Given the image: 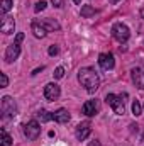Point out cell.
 <instances>
[{
	"instance_id": "cell-27",
	"label": "cell",
	"mask_w": 144,
	"mask_h": 146,
	"mask_svg": "<svg viewBox=\"0 0 144 146\" xmlns=\"http://www.w3.org/2000/svg\"><path fill=\"white\" fill-rule=\"evenodd\" d=\"M90 146H98V143L95 141V143H90Z\"/></svg>"
},
{
	"instance_id": "cell-21",
	"label": "cell",
	"mask_w": 144,
	"mask_h": 146,
	"mask_svg": "<svg viewBox=\"0 0 144 146\" xmlns=\"http://www.w3.org/2000/svg\"><path fill=\"white\" fill-rule=\"evenodd\" d=\"M46 5H48V2H46V0H39V2L36 3V12L44 10V9H46Z\"/></svg>"
},
{
	"instance_id": "cell-3",
	"label": "cell",
	"mask_w": 144,
	"mask_h": 146,
	"mask_svg": "<svg viewBox=\"0 0 144 146\" xmlns=\"http://www.w3.org/2000/svg\"><path fill=\"white\" fill-rule=\"evenodd\" d=\"M0 110H2V114H3V119H10V117H14V115L17 114V106H15L14 99H12V97H9V95L2 97Z\"/></svg>"
},
{
	"instance_id": "cell-19",
	"label": "cell",
	"mask_w": 144,
	"mask_h": 146,
	"mask_svg": "<svg viewBox=\"0 0 144 146\" xmlns=\"http://www.w3.org/2000/svg\"><path fill=\"white\" fill-rule=\"evenodd\" d=\"M10 9H12V0H2V3H0V10H2L3 14H7Z\"/></svg>"
},
{
	"instance_id": "cell-31",
	"label": "cell",
	"mask_w": 144,
	"mask_h": 146,
	"mask_svg": "<svg viewBox=\"0 0 144 146\" xmlns=\"http://www.w3.org/2000/svg\"><path fill=\"white\" fill-rule=\"evenodd\" d=\"M143 109H144V106H143Z\"/></svg>"
},
{
	"instance_id": "cell-28",
	"label": "cell",
	"mask_w": 144,
	"mask_h": 146,
	"mask_svg": "<svg viewBox=\"0 0 144 146\" xmlns=\"http://www.w3.org/2000/svg\"><path fill=\"white\" fill-rule=\"evenodd\" d=\"M108 2H110V3H117L119 0H108Z\"/></svg>"
},
{
	"instance_id": "cell-13",
	"label": "cell",
	"mask_w": 144,
	"mask_h": 146,
	"mask_svg": "<svg viewBox=\"0 0 144 146\" xmlns=\"http://www.w3.org/2000/svg\"><path fill=\"white\" fill-rule=\"evenodd\" d=\"M70 112L66 109H58L54 114H53V119L56 121V122H59V124H66L68 121H70Z\"/></svg>"
},
{
	"instance_id": "cell-26",
	"label": "cell",
	"mask_w": 144,
	"mask_h": 146,
	"mask_svg": "<svg viewBox=\"0 0 144 146\" xmlns=\"http://www.w3.org/2000/svg\"><path fill=\"white\" fill-rule=\"evenodd\" d=\"M54 7H63V0H51Z\"/></svg>"
},
{
	"instance_id": "cell-18",
	"label": "cell",
	"mask_w": 144,
	"mask_h": 146,
	"mask_svg": "<svg viewBox=\"0 0 144 146\" xmlns=\"http://www.w3.org/2000/svg\"><path fill=\"white\" fill-rule=\"evenodd\" d=\"M2 146H12V138L5 129H2Z\"/></svg>"
},
{
	"instance_id": "cell-4",
	"label": "cell",
	"mask_w": 144,
	"mask_h": 146,
	"mask_svg": "<svg viewBox=\"0 0 144 146\" xmlns=\"http://www.w3.org/2000/svg\"><path fill=\"white\" fill-rule=\"evenodd\" d=\"M112 36H114V39H117L119 42H126L129 39V36H131V31H129V27L126 24L117 22V24L112 26Z\"/></svg>"
},
{
	"instance_id": "cell-7",
	"label": "cell",
	"mask_w": 144,
	"mask_h": 146,
	"mask_svg": "<svg viewBox=\"0 0 144 146\" xmlns=\"http://www.w3.org/2000/svg\"><path fill=\"white\" fill-rule=\"evenodd\" d=\"M90 133H92V126H90V122H81V124H78L76 126V139L78 141H85L88 136H90Z\"/></svg>"
},
{
	"instance_id": "cell-10",
	"label": "cell",
	"mask_w": 144,
	"mask_h": 146,
	"mask_svg": "<svg viewBox=\"0 0 144 146\" xmlns=\"http://www.w3.org/2000/svg\"><path fill=\"white\" fill-rule=\"evenodd\" d=\"M14 29H15V21H14V17L5 15V17L2 19V24H0V31H2L3 34H12Z\"/></svg>"
},
{
	"instance_id": "cell-8",
	"label": "cell",
	"mask_w": 144,
	"mask_h": 146,
	"mask_svg": "<svg viewBox=\"0 0 144 146\" xmlns=\"http://www.w3.org/2000/svg\"><path fill=\"white\" fill-rule=\"evenodd\" d=\"M98 65H100L104 70H112L114 65H115L114 54H112V53H102V54L98 56Z\"/></svg>"
},
{
	"instance_id": "cell-12",
	"label": "cell",
	"mask_w": 144,
	"mask_h": 146,
	"mask_svg": "<svg viewBox=\"0 0 144 146\" xmlns=\"http://www.w3.org/2000/svg\"><path fill=\"white\" fill-rule=\"evenodd\" d=\"M132 82L136 83V87H139V88H144V68L143 66H139V68H132Z\"/></svg>"
},
{
	"instance_id": "cell-25",
	"label": "cell",
	"mask_w": 144,
	"mask_h": 146,
	"mask_svg": "<svg viewBox=\"0 0 144 146\" xmlns=\"http://www.w3.org/2000/svg\"><path fill=\"white\" fill-rule=\"evenodd\" d=\"M22 41H24V33H19L15 36V42H22Z\"/></svg>"
},
{
	"instance_id": "cell-29",
	"label": "cell",
	"mask_w": 144,
	"mask_h": 146,
	"mask_svg": "<svg viewBox=\"0 0 144 146\" xmlns=\"http://www.w3.org/2000/svg\"><path fill=\"white\" fill-rule=\"evenodd\" d=\"M73 2H75V3H80V2H81V0H73Z\"/></svg>"
},
{
	"instance_id": "cell-22",
	"label": "cell",
	"mask_w": 144,
	"mask_h": 146,
	"mask_svg": "<svg viewBox=\"0 0 144 146\" xmlns=\"http://www.w3.org/2000/svg\"><path fill=\"white\" fill-rule=\"evenodd\" d=\"M9 85V78H7V75L5 73H0V87L3 88V87H7Z\"/></svg>"
},
{
	"instance_id": "cell-23",
	"label": "cell",
	"mask_w": 144,
	"mask_h": 146,
	"mask_svg": "<svg viewBox=\"0 0 144 146\" xmlns=\"http://www.w3.org/2000/svg\"><path fill=\"white\" fill-rule=\"evenodd\" d=\"M63 76H65V68L63 66H58L54 70V78H63Z\"/></svg>"
},
{
	"instance_id": "cell-15",
	"label": "cell",
	"mask_w": 144,
	"mask_h": 146,
	"mask_svg": "<svg viewBox=\"0 0 144 146\" xmlns=\"http://www.w3.org/2000/svg\"><path fill=\"white\" fill-rule=\"evenodd\" d=\"M32 33H34V36L39 37V39H41V37H44L46 34H48V31H46V29H44V27H42L37 21H34V22H32Z\"/></svg>"
},
{
	"instance_id": "cell-24",
	"label": "cell",
	"mask_w": 144,
	"mask_h": 146,
	"mask_svg": "<svg viewBox=\"0 0 144 146\" xmlns=\"http://www.w3.org/2000/svg\"><path fill=\"white\" fill-rule=\"evenodd\" d=\"M58 46H49V49H48V53H49V56H54V54H58Z\"/></svg>"
},
{
	"instance_id": "cell-5",
	"label": "cell",
	"mask_w": 144,
	"mask_h": 146,
	"mask_svg": "<svg viewBox=\"0 0 144 146\" xmlns=\"http://www.w3.org/2000/svg\"><path fill=\"white\" fill-rule=\"evenodd\" d=\"M24 134H26V138L27 139H31V141H34L39 138V134H41V126H39V122L37 121H29L26 126H24Z\"/></svg>"
},
{
	"instance_id": "cell-17",
	"label": "cell",
	"mask_w": 144,
	"mask_h": 146,
	"mask_svg": "<svg viewBox=\"0 0 144 146\" xmlns=\"http://www.w3.org/2000/svg\"><path fill=\"white\" fill-rule=\"evenodd\" d=\"M37 117L41 119V122H48V121H53V114H49L48 110H39V112H37Z\"/></svg>"
},
{
	"instance_id": "cell-9",
	"label": "cell",
	"mask_w": 144,
	"mask_h": 146,
	"mask_svg": "<svg viewBox=\"0 0 144 146\" xmlns=\"http://www.w3.org/2000/svg\"><path fill=\"white\" fill-rule=\"evenodd\" d=\"M59 94H61V90H59V87L56 83H48L44 87V97L48 100H56L59 97Z\"/></svg>"
},
{
	"instance_id": "cell-20",
	"label": "cell",
	"mask_w": 144,
	"mask_h": 146,
	"mask_svg": "<svg viewBox=\"0 0 144 146\" xmlns=\"http://www.w3.org/2000/svg\"><path fill=\"white\" fill-rule=\"evenodd\" d=\"M132 114H134V115H139V114H141V104H139L137 100L132 102Z\"/></svg>"
},
{
	"instance_id": "cell-6",
	"label": "cell",
	"mask_w": 144,
	"mask_h": 146,
	"mask_svg": "<svg viewBox=\"0 0 144 146\" xmlns=\"http://www.w3.org/2000/svg\"><path fill=\"white\" fill-rule=\"evenodd\" d=\"M19 54H20V42H15L14 41V44H10L7 48V51H5V61L7 63H12V61H15L19 58Z\"/></svg>"
},
{
	"instance_id": "cell-2",
	"label": "cell",
	"mask_w": 144,
	"mask_h": 146,
	"mask_svg": "<svg viewBox=\"0 0 144 146\" xmlns=\"http://www.w3.org/2000/svg\"><path fill=\"white\" fill-rule=\"evenodd\" d=\"M124 99H127V94H124V95L107 94V97H105L107 104L114 109V112H115V114H119V115H122V114L126 112V107H124Z\"/></svg>"
},
{
	"instance_id": "cell-14",
	"label": "cell",
	"mask_w": 144,
	"mask_h": 146,
	"mask_svg": "<svg viewBox=\"0 0 144 146\" xmlns=\"http://www.w3.org/2000/svg\"><path fill=\"white\" fill-rule=\"evenodd\" d=\"M46 31H58L59 29V24L56 22V21H53V19H44V21H41L39 22Z\"/></svg>"
},
{
	"instance_id": "cell-30",
	"label": "cell",
	"mask_w": 144,
	"mask_h": 146,
	"mask_svg": "<svg viewBox=\"0 0 144 146\" xmlns=\"http://www.w3.org/2000/svg\"><path fill=\"white\" fill-rule=\"evenodd\" d=\"M141 15H143V17H144V10H141Z\"/></svg>"
},
{
	"instance_id": "cell-11",
	"label": "cell",
	"mask_w": 144,
	"mask_h": 146,
	"mask_svg": "<svg viewBox=\"0 0 144 146\" xmlns=\"http://www.w3.org/2000/svg\"><path fill=\"white\" fill-rule=\"evenodd\" d=\"M98 110H100V104H98V100H87L85 104H83V114L85 115H95V114H98Z\"/></svg>"
},
{
	"instance_id": "cell-16",
	"label": "cell",
	"mask_w": 144,
	"mask_h": 146,
	"mask_svg": "<svg viewBox=\"0 0 144 146\" xmlns=\"http://www.w3.org/2000/svg\"><path fill=\"white\" fill-rule=\"evenodd\" d=\"M95 15V9L92 5H83L81 7V17H92Z\"/></svg>"
},
{
	"instance_id": "cell-1",
	"label": "cell",
	"mask_w": 144,
	"mask_h": 146,
	"mask_svg": "<svg viewBox=\"0 0 144 146\" xmlns=\"http://www.w3.org/2000/svg\"><path fill=\"white\" fill-rule=\"evenodd\" d=\"M78 80H80L81 87H85V90L90 92V94H93V92L100 87V76H98V73L95 72L93 68H90V66L80 68V72H78Z\"/></svg>"
}]
</instances>
